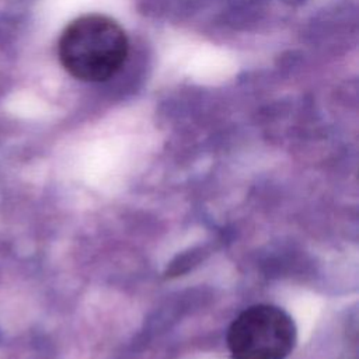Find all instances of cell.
I'll use <instances>...</instances> for the list:
<instances>
[{
  "mask_svg": "<svg viewBox=\"0 0 359 359\" xmlns=\"http://www.w3.org/2000/svg\"><path fill=\"white\" fill-rule=\"evenodd\" d=\"M128 38L122 27L104 14H84L63 29L57 55L63 69L77 80L100 83L125 63Z\"/></svg>",
  "mask_w": 359,
  "mask_h": 359,
  "instance_id": "6da1fadb",
  "label": "cell"
},
{
  "mask_svg": "<svg viewBox=\"0 0 359 359\" xmlns=\"http://www.w3.org/2000/svg\"><path fill=\"white\" fill-rule=\"evenodd\" d=\"M292 317L273 304H254L241 311L227 331L231 359H286L296 344Z\"/></svg>",
  "mask_w": 359,
  "mask_h": 359,
  "instance_id": "7a4b0ae2",
  "label": "cell"
}]
</instances>
